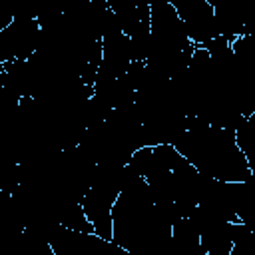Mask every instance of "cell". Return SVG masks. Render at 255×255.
I'll list each match as a JSON object with an SVG mask.
<instances>
[{
	"label": "cell",
	"instance_id": "2",
	"mask_svg": "<svg viewBox=\"0 0 255 255\" xmlns=\"http://www.w3.org/2000/svg\"><path fill=\"white\" fill-rule=\"evenodd\" d=\"M40 38L42 28L36 16H14L12 22L0 30V60L10 64L32 58L40 46Z\"/></svg>",
	"mask_w": 255,
	"mask_h": 255
},
{
	"label": "cell",
	"instance_id": "4",
	"mask_svg": "<svg viewBox=\"0 0 255 255\" xmlns=\"http://www.w3.org/2000/svg\"><path fill=\"white\" fill-rule=\"evenodd\" d=\"M171 6L175 8L183 30L193 46H203L205 42L219 38L213 4H209L207 0H185L171 2Z\"/></svg>",
	"mask_w": 255,
	"mask_h": 255
},
{
	"label": "cell",
	"instance_id": "1",
	"mask_svg": "<svg viewBox=\"0 0 255 255\" xmlns=\"http://www.w3.org/2000/svg\"><path fill=\"white\" fill-rule=\"evenodd\" d=\"M173 147L209 179L243 183L253 177L245 155L235 143V131L209 126L197 118H187L185 129L175 139Z\"/></svg>",
	"mask_w": 255,
	"mask_h": 255
},
{
	"label": "cell",
	"instance_id": "3",
	"mask_svg": "<svg viewBox=\"0 0 255 255\" xmlns=\"http://www.w3.org/2000/svg\"><path fill=\"white\" fill-rule=\"evenodd\" d=\"M54 255H131L112 241L98 237L96 233L72 231L54 227L48 235Z\"/></svg>",
	"mask_w": 255,
	"mask_h": 255
},
{
	"label": "cell",
	"instance_id": "5",
	"mask_svg": "<svg viewBox=\"0 0 255 255\" xmlns=\"http://www.w3.org/2000/svg\"><path fill=\"white\" fill-rule=\"evenodd\" d=\"M18 102H20L18 96H14L8 88L0 86V116H6V114H10L12 110H16Z\"/></svg>",
	"mask_w": 255,
	"mask_h": 255
}]
</instances>
